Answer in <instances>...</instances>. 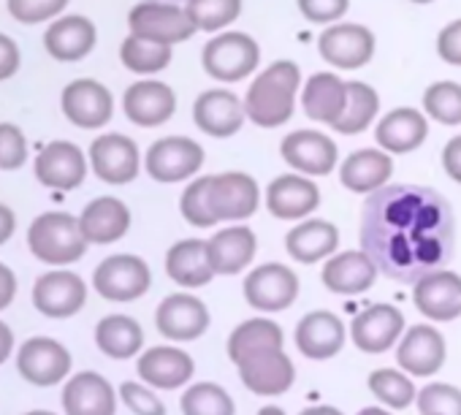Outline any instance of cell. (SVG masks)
<instances>
[{
	"mask_svg": "<svg viewBox=\"0 0 461 415\" xmlns=\"http://www.w3.org/2000/svg\"><path fill=\"white\" fill-rule=\"evenodd\" d=\"M456 218L442 193L423 185L375 190L361 210V250L385 277L415 285L453 258Z\"/></svg>",
	"mask_w": 461,
	"mask_h": 415,
	"instance_id": "cell-1",
	"label": "cell"
},
{
	"mask_svg": "<svg viewBox=\"0 0 461 415\" xmlns=\"http://www.w3.org/2000/svg\"><path fill=\"white\" fill-rule=\"evenodd\" d=\"M302 85L299 66L291 60L272 63L250 85L245 95V112L258 128H280L294 117L296 93Z\"/></svg>",
	"mask_w": 461,
	"mask_h": 415,
	"instance_id": "cell-2",
	"label": "cell"
},
{
	"mask_svg": "<svg viewBox=\"0 0 461 415\" xmlns=\"http://www.w3.org/2000/svg\"><path fill=\"white\" fill-rule=\"evenodd\" d=\"M28 245L39 261L52 266H66L85 256L87 237L82 231L79 218L68 212H47L33 221L28 231Z\"/></svg>",
	"mask_w": 461,
	"mask_h": 415,
	"instance_id": "cell-3",
	"label": "cell"
},
{
	"mask_svg": "<svg viewBox=\"0 0 461 415\" xmlns=\"http://www.w3.org/2000/svg\"><path fill=\"white\" fill-rule=\"evenodd\" d=\"M203 71L217 82H240L258 68L261 50L248 33H220L203 47Z\"/></svg>",
	"mask_w": 461,
	"mask_h": 415,
	"instance_id": "cell-4",
	"label": "cell"
},
{
	"mask_svg": "<svg viewBox=\"0 0 461 415\" xmlns=\"http://www.w3.org/2000/svg\"><path fill=\"white\" fill-rule=\"evenodd\" d=\"M128 25L133 36L168 47L182 44L195 33V25L185 9H176L174 4H152V0H144L128 14Z\"/></svg>",
	"mask_w": 461,
	"mask_h": 415,
	"instance_id": "cell-5",
	"label": "cell"
},
{
	"mask_svg": "<svg viewBox=\"0 0 461 415\" xmlns=\"http://www.w3.org/2000/svg\"><path fill=\"white\" fill-rule=\"evenodd\" d=\"M144 163L155 182H182L201 168L203 147L185 136H166L147 149Z\"/></svg>",
	"mask_w": 461,
	"mask_h": 415,
	"instance_id": "cell-6",
	"label": "cell"
},
{
	"mask_svg": "<svg viewBox=\"0 0 461 415\" xmlns=\"http://www.w3.org/2000/svg\"><path fill=\"white\" fill-rule=\"evenodd\" d=\"M149 266L139 256H112L93 275L95 291L109 302H133L149 291Z\"/></svg>",
	"mask_w": 461,
	"mask_h": 415,
	"instance_id": "cell-7",
	"label": "cell"
},
{
	"mask_svg": "<svg viewBox=\"0 0 461 415\" xmlns=\"http://www.w3.org/2000/svg\"><path fill=\"white\" fill-rule=\"evenodd\" d=\"M261 190L250 174L225 171L212 176L209 203L217 221H245L258 210Z\"/></svg>",
	"mask_w": 461,
	"mask_h": 415,
	"instance_id": "cell-8",
	"label": "cell"
},
{
	"mask_svg": "<svg viewBox=\"0 0 461 415\" xmlns=\"http://www.w3.org/2000/svg\"><path fill=\"white\" fill-rule=\"evenodd\" d=\"M299 293V280L283 264H264L253 269L245 280V299L261 312H280L294 304Z\"/></svg>",
	"mask_w": 461,
	"mask_h": 415,
	"instance_id": "cell-9",
	"label": "cell"
},
{
	"mask_svg": "<svg viewBox=\"0 0 461 415\" xmlns=\"http://www.w3.org/2000/svg\"><path fill=\"white\" fill-rule=\"evenodd\" d=\"M318 52L334 68H361L375 55V36L364 25H334L321 33Z\"/></svg>",
	"mask_w": 461,
	"mask_h": 415,
	"instance_id": "cell-10",
	"label": "cell"
},
{
	"mask_svg": "<svg viewBox=\"0 0 461 415\" xmlns=\"http://www.w3.org/2000/svg\"><path fill=\"white\" fill-rule=\"evenodd\" d=\"M193 120L206 136L230 139L242 131L248 112L245 104L230 90H206L193 104Z\"/></svg>",
	"mask_w": 461,
	"mask_h": 415,
	"instance_id": "cell-11",
	"label": "cell"
},
{
	"mask_svg": "<svg viewBox=\"0 0 461 415\" xmlns=\"http://www.w3.org/2000/svg\"><path fill=\"white\" fill-rule=\"evenodd\" d=\"M90 163L98 179L109 185H125L139 174V147L122 133H106L90 144Z\"/></svg>",
	"mask_w": 461,
	"mask_h": 415,
	"instance_id": "cell-12",
	"label": "cell"
},
{
	"mask_svg": "<svg viewBox=\"0 0 461 415\" xmlns=\"http://www.w3.org/2000/svg\"><path fill=\"white\" fill-rule=\"evenodd\" d=\"M60 106L63 114L79 128H101L112 120L114 112L112 93L95 79H74L66 85Z\"/></svg>",
	"mask_w": 461,
	"mask_h": 415,
	"instance_id": "cell-13",
	"label": "cell"
},
{
	"mask_svg": "<svg viewBox=\"0 0 461 415\" xmlns=\"http://www.w3.org/2000/svg\"><path fill=\"white\" fill-rule=\"evenodd\" d=\"M280 152L285 163H291L296 171L310 174V176H326L337 166L339 149L337 144L321 133V131H294L291 136L283 139Z\"/></svg>",
	"mask_w": 461,
	"mask_h": 415,
	"instance_id": "cell-14",
	"label": "cell"
},
{
	"mask_svg": "<svg viewBox=\"0 0 461 415\" xmlns=\"http://www.w3.org/2000/svg\"><path fill=\"white\" fill-rule=\"evenodd\" d=\"M87 160L71 141H50L36 155V176L41 185L55 190H74L85 182Z\"/></svg>",
	"mask_w": 461,
	"mask_h": 415,
	"instance_id": "cell-15",
	"label": "cell"
},
{
	"mask_svg": "<svg viewBox=\"0 0 461 415\" xmlns=\"http://www.w3.org/2000/svg\"><path fill=\"white\" fill-rule=\"evenodd\" d=\"M122 109L131 122H136L141 128H155L174 117L176 95L168 85H163L158 79H144L125 90Z\"/></svg>",
	"mask_w": 461,
	"mask_h": 415,
	"instance_id": "cell-16",
	"label": "cell"
},
{
	"mask_svg": "<svg viewBox=\"0 0 461 415\" xmlns=\"http://www.w3.org/2000/svg\"><path fill=\"white\" fill-rule=\"evenodd\" d=\"M87 288L74 272H47L33 288V304L47 318H71L82 310Z\"/></svg>",
	"mask_w": 461,
	"mask_h": 415,
	"instance_id": "cell-17",
	"label": "cell"
},
{
	"mask_svg": "<svg viewBox=\"0 0 461 415\" xmlns=\"http://www.w3.org/2000/svg\"><path fill=\"white\" fill-rule=\"evenodd\" d=\"M412 302L431 320H456L461 315V277L447 269L431 272L415 283Z\"/></svg>",
	"mask_w": 461,
	"mask_h": 415,
	"instance_id": "cell-18",
	"label": "cell"
},
{
	"mask_svg": "<svg viewBox=\"0 0 461 415\" xmlns=\"http://www.w3.org/2000/svg\"><path fill=\"white\" fill-rule=\"evenodd\" d=\"M158 331L168 339L190 342L198 339L206 326H209V312L206 304L190 293H174L160 302L158 315H155Z\"/></svg>",
	"mask_w": 461,
	"mask_h": 415,
	"instance_id": "cell-19",
	"label": "cell"
},
{
	"mask_svg": "<svg viewBox=\"0 0 461 415\" xmlns=\"http://www.w3.org/2000/svg\"><path fill=\"white\" fill-rule=\"evenodd\" d=\"M17 369L25 380H31L36 385H55L58 380H63L68 374L71 356L60 342L47 339V337H36L20 347Z\"/></svg>",
	"mask_w": 461,
	"mask_h": 415,
	"instance_id": "cell-20",
	"label": "cell"
},
{
	"mask_svg": "<svg viewBox=\"0 0 461 415\" xmlns=\"http://www.w3.org/2000/svg\"><path fill=\"white\" fill-rule=\"evenodd\" d=\"M404 331V315L391 304H372L356 315L350 337L364 353H385Z\"/></svg>",
	"mask_w": 461,
	"mask_h": 415,
	"instance_id": "cell-21",
	"label": "cell"
},
{
	"mask_svg": "<svg viewBox=\"0 0 461 415\" xmlns=\"http://www.w3.org/2000/svg\"><path fill=\"white\" fill-rule=\"evenodd\" d=\"M318 203H321L318 185L310 182L307 176H299V174L277 176L267 187V206H269V212L280 221H302L312 210H318Z\"/></svg>",
	"mask_w": 461,
	"mask_h": 415,
	"instance_id": "cell-22",
	"label": "cell"
},
{
	"mask_svg": "<svg viewBox=\"0 0 461 415\" xmlns=\"http://www.w3.org/2000/svg\"><path fill=\"white\" fill-rule=\"evenodd\" d=\"M237 366H240L242 383L253 393H261V396L285 393L294 385V377H296L294 361L283 350H267V353L250 356Z\"/></svg>",
	"mask_w": 461,
	"mask_h": 415,
	"instance_id": "cell-23",
	"label": "cell"
},
{
	"mask_svg": "<svg viewBox=\"0 0 461 415\" xmlns=\"http://www.w3.org/2000/svg\"><path fill=\"white\" fill-rule=\"evenodd\" d=\"M396 361L402 369H407L415 377H429L439 372V366L445 364L442 334L431 326H412L396 350Z\"/></svg>",
	"mask_w": 461,
	"mask_h": 415,
	"instance_id": "cell-24",
	"label": "cell"
},
{
	"mask_svg": "<svg viewBox=\"0 0 461 415\" xmlns=\"http://www.w3.org/2000/svg\"><path fill=\"white\" fill-rule=\"evenodd\" d=\"M296 345L307 358L323 361L342 350L345 345V323L326 310L310 312L296 326Z\"/></svg>",
	"mask_w": 461,
	"mask_h": 415,
	"instance_id": "cell-25",
	"label": "cell"
},
{
	"mask_svg": "<svg viewBox=\"0 0 461 415\" xmlns=\"http://www.w3.org/2000/svg\"><path fill=\"white\" fill-rule=\"evenodd\" d=\"M375 280H377V266L364 250L339 253L323 266V285L342 296L364 293L375 285Z\"/></svg>",
	"mask_w": 461,
	"mask_h": 415,
	"instance_id": "cell-26",
	"label": "cell"
},
{
	"mask_svg": "<svg viewBox=\"0 0 461 415\" xmlns=\"http://www.w3.org/2000/svg\"><path fill=\"white\" fill-rule=\"evenodd\" d=\"M79 223H82V231H85L87 242L109 245V242H117V239H122L128 234L131 212H128V206L120 198L104 195V198H95V201H90L85 206Z\"/></svg>",
	"mask_w": 461,
	"mask_h": 415,
	"instance_id": "cell-27",
	"label": "cell"
},
{
	"mask_svg": "<svg viewBox=\"0 0 461 415\" xmlns=\"http://www.w3.org/2000/svg\"><path fill=\"white\" fill-rule=\"evenodd\" d=\"M426 136H429L426 117L420 112L410 109V106H402V109L388 112L377 122V131H375L377 144L385 152H393V155H404V152L418 149L426 141Z\"/></svg>",
	"mask_w": 461,
	"mask_h": 415,
	"instance_id": "cell-28",
	"label": "cell"
},
{
	"mask_svg": "<svg viewBox=\"0 0 461 415\" xmlns=\"http://www.w3.org/2000/svg\"><path fill=\"white\" fill-rule=\"evenodd\" d=\"M44 47L55 60L63 63L82 60L95 47V25L79 14L63 17L55 25H50V31L44 33Z\"/></svg>",
	"mask_w": 461,
	"mask_h": 415,
	"instance_id": "cell-29",
	"label": "cell"
},
{
	"mask_svg": "<svg viewBox=\"0 0 461 415\" xmlns=\"http://www.w3.org/2000/svg\"><path fill=\"white\" fill-rule=\"evenodd\" d=\"M206 248L214 275H240L256 256V234L248 226H230L214 234Z\"/></svg>",
	"mask_w": 461,
	"mask_h": 415,
	"instance_id": "cell-30",
	"label": "cell"
},
{
	"mask_svg": "<svg viewBox=\"0 0 461 415\" xmlns=\"http://www.w3.org/2000/svg\"><path fill=\"white\" fill-rule=\"evenodd\" d=\"M63 407L68 415H114L117 401L112 385L101 374L82 372L63 388Z\"/></svg>",
	"mask_w": 461,
	"mask_h": 415,
	"instance_id": "cell-31",
	"label": "cell"
},
{
	"mask_svg": "<svg viewBox=\"0 0 461 415\" xmlns=\"http://www.w3.org/2000/svg\"><path fill=\"white\" fill-rule=\"evenodd\" d=\"M348 104V82H342L337 74H312L307 79L302 106L304 114L315 122L334 125Z\"/></svg>",
	"mask_w": 461,
	"mask_h": 415,
	"instance_id": "cell-32",
	"label": "cell"
},
{
	"mask_svg": "<svg viewBox=\"0 0 461 415\" xmlns=\"http://www.w3.org/2000/svg\"><path fill=\"white\" fill-rule=\"evenodd\" d=\"M391 174H393V160L388 152L358 149V152H350L348 160L342 163L339 179L353 193H375L385 187Z\"/></svg>",
	"mask_w": 461,
	"mask_h": 415,
	"instance_id": "cell-33",
	"label": "cell"
},
{
	"mask_svg": "<svg viewBox=\"0 0 461 415\" xmlns=\"http://www.w3.org/2000/svg\"><path fill=\"white\" fill-rule=\"evenodd\" d=\"M166 272L168 277L182 288H201L214 277L209 248L201 239H185L176 242L166 256Z\"/></svg>",
	"mask_w": 461,
	"mask_h": 415,
	"instance_id": "cell-34",
	"label": "cell"
},
{
	"mask_svg": "<svg viewBox=\"0 0 461 415\" xmlns=\"http://www.w3.org/2000/svg\"><path fill=\"white\" fill-rule=\"evenodd\" d=\"M139 374L155 388H179L193 377V358L176 347H152L139 358Z\"/></svg>",
	"mask_w": 461,
	"mask_h": 415,
	"instance_id": "cell-35",
	"label": "cell"
},
{
	"mask_svg": "<svg viewBox=\"0 0 461 415\" xmlns=\"http://www.w3.org/2000/svg\"><path fill=\"white\" fill-rule=\"evenodd\" d=\"M337 245H339V231L329 221H307L291 229V234L285 237V248L291 258H296L299 264L323 261L337 250Z\"/></svg>",
	"mask_w": 461,
	"mask_h": 415,
	"instance_id": "cell-36",
	"label": "cell"
},
{
	"mask_svg": "<svg viewBox=\"0 0 461 415\" xmlns=\"http://www.w3.org/2000/svg\"><path fill=\"white\" fill-rule=\"evenodd\" d=\"M267 350H283V329L275 320L253 318L234 329L228 339V356L234 364H242L250 356L267 353Z\"/></svg>",
	"mask_w": 461,
	"mask_h": 415,
	"instance_id": "cell-37",
	"label": "cell"
},
{
	"mask_svg": "<svg viewBox=\"0 0 461 415\" xmlns=\"http://www.w3.org/2000/svg\"><path fill=\"white\" fill-rule=\"evenodd\" d=\"M95 342L112 358H131V356L139 353V347L144 342V334H141V326L133 318H128V315H109V318H104L98 323Z\"/></svg>",
	"mask_w": 461,
	"mask_h": 415,
	"instance_id": "cell-38",
	"label": "cell"
},
{
	"mask_svg": "<svg viewBox=\"0 0 461 415\" xmlns=\"http://www.w3.org/2000/svg\"><path fill=\"white\" fill-rule=\"evenodd\" d=\"M380 112V98L375 93V87H369L366 82H348V104L342 117L331 125L337 133L353 136L361 133L372 125V120Z\"/></svg>",
	"mask_w": 461,
	"mask_h": 415,
	"instance_id": "cell-39",
	"label": "cell"
},
{
	"mask_svg": "<svg viewBox=\"0 0 461 415\" xmlns=\"http://www.w3.org/2000/svg\"><path fill=\"white\" fill-rule=\"evenodd\" d=\"M120 58H122V66L133 74H158L171 63V47L147 41L131 33L120 47Z\"/></svg>",
	"mask_w": 461,
	"mask_h": 415,
	"instance_id": "cell-40",
	"label": "cell"
},
{
	"mask_svg": "<svg viewBox=\"0 0 461 415\" xmlns=\"http://www.w3.org/2000/svg\"><path fill=\"white\" fill-rule=\"evenodd\" d=\"M185 12L195 31H222L242 14V0H187Z\"/></svg>",
	"mask_w": 461,
	"mask_h": 415,
	"instance_id": "cell-41",
	"label": "cell"
},
{
	"mask_svg": "<svg viewBox=\"0 0 461 415\" xmlns=\"http://www.w3.org/2000/svg\"><path fill=\"white\" fill-rule=\"evenodd\" d=\"M423 109L442 125L461 122V85L458 82H434L423 93Z\"/></svg>",
	"mask_w": 461,
	"mask_h": 415,
	"instance_id": "cell-42",
	"label": "cell"
},
{
	"mask_svg": "<svg viewBox=\"0 0 461 415\" xmlns=\"http://www.w3.org/2000/svg\"><path fill=\"white\" fill-rule=\"evenodd\" d=\"M185 415H234V399H230L214 383H198L182 396Z\"/></svg>",
	"mask_w": 461,
	"mask_h": 415,
	"instance_id": "cell-43",
	"label": "cell"
},
{
	"mask_svg": "<svg viewBox=\"0 0 461 415\" xmlns=\"http://www.w3.org/2000/svg\"><path fill=\"white\" fill-rule=\"evenodd\" d=\"M369 388L383 404H388L393 410H404L415 401V385L410 383V377H404L402 372H393V369L372 372Z\"/></svg>",
	"mask_w": 461,
	"mask_h": 415,
	"instance_id": "cell-44",
	"label": "cell"
},
{
	"mask_svg": "<svg viewBox=\"0 0 461 415\" xmlns=\"http://www.w3.org/2000/svg\"><path fill=\"white\" fill-rule=\"evenodd\" d=\"M209 187H212V176H201L195 182L187 185V190L182 193V201H179V210H182V218L195 226V229H209L214 223H220L212 212V203H209Z\"/></svg>",
	"mask_w": 461,
	"mask_h": 415,
	"instance_id": "cell-45",
	"label": "cell"
},
{
	"mask_svg": "<svg viewBox=\"0 0 461 415\" xmlns=\"http://www.w3.org/2000/svg\"><path fill=\"white\" fill-rule=\"evenodd\" d=\"M420 415H461V391L447 383H431L418 393Z\"/></svg>",
	"mask_w": 461,
	"mask_h": 415,
	"instance_id": "cell-46",
	"label": "cell"
},
{
	"mask_svg": "<svg viewBox=\"0 0 461 415\" xmlns=\"http://www.w3.org/2000/svg\"><path fill=\"white\" fill-rule=\"evenodd\" d=\"M68 6V0H9V14L17 23L33 25L58 17Z\"/></svg>",
	"mask_w": 461,
	"mask_h": 415,
	"instance_id": "cell-47",
	"label": "cell"
},
{
	"mask_svg": "<svg viewBox=\"0 0 461 415\" xmlns=\"http://www.w3.org/2000/svg\"><path fill=\"white\" fill-rule=\"evenodd\" d=\"M28 160V141L12 122H0V168H20Z\"/></svg>",
	"mask_w": 461,
	"mask_h": 415,
	"instance_id": "cell-48",
	"label": "cell"
},
{
	"mask_svg": "<svg viewBox=\"0 0 461 415\" xmlns=\"http://www.w3.org/2000/svg\"><path fill=\"white\" fill-rule=\"evenodd\" d=\"M120 396H122V401H125L136 415H166L163 401H160L152 391H147L144 385H139V383H122Z\"/></svg>",
	"mask_w": 461,
	"mask_h": 415,
	"instance_id": "cell-49",
	"label": "cell"
},
{
	"mask_svg": "<svg viewBox=\"0 0 461 415\" xmlns=\"http://www.w3.org/2000/svg\"><path fill=\"white\" fill-rule=\"evenodd\" d=\"M350 6V0H299V9L310 23H334L339 20Z\"/></svg>",
	"mask_w": 461,
	"mask_h": 415,
	"instance_id": "cell-50",
	"label": "cell"
},
{
	"mask_svg": "<svg viewBox=\"0 0 461 415\" xmlns=\"http://www.w3.org/2000/svg\"><path fill=\"white\" fill-rule=\"evenodd\" d=\"M437 52L445 63L461 66V20L445 25L437 36Z\"/></svg>",
	"mask_w": 461,
	"mask_h": 415,
	"instance_id": "cell-51",
	"label": "cell"
},
{
	"mask_svg": "<svg viewBox=\"0 0 461 415\" xmlns=\"http://www.w3.org/2000/svg\"><path fill=\"white\" fill-rule=\"evenodd\" d=\"M17 68H20V47L9 36L0 33V82L14 77Z\"/></svg>",
	"mask_w": 461,
	"mask_h": 415,
	"instance_id": "cell-52",
	"label": "cell"
},
{
	"mask_svg": "<svg viewBox=\"0 0 461 415\" xmlns=\"http://www.w3.org/2000/svg\"><path fill=\"white\" fill-rule=\"evenodd\" d=\"M442 166L447 171L450 179H456L461 185V136L450 139L442 149Z\"/></svg>",
	"mask_w": 461,
	"mask_h": 415,
	"instance_id": "cell-53",
	"label": "cell"
},
{
	"mask_svg": "<svg viewBox=\"0 0 461 415\" xmlns=\"http://www.w3.org/2000/svg\"><path fill=\"white\" fill-rule=\"evenodd\" d=\"M14 293H17V277L6 264H0V310L12 304Z\"/></svg>",
	"mask_w": 461,
	"mask_h": 415,
	"instance_id": "cell-54",
	"label": "cell"
},
{
	"mask_svg": "<svg viewBox=\"0 0 461 415\" xmlns=\"http://www.w3.org/2000/svg\"><path fill=\"white\" fill-rule=\"evenodd\" d=\"M14 226H17V218H14V212L9 210L6 203H0V245L12 239V234H14Z\"/></svg>",
	"mask_w": 461,
	"mask_h": 415,
	"instance_id": "cell-55",
	"label": "cell"
},
{
	"mask_svg": "<svg viewBox=\"0 0 461 415\" xmlns=\"http://www.w3.org/2000/svg\"><path fill=\"white\" fill-rule=\"evenodd\" d=\"M12 345H14V334L4 320H0V364L12 356Z\"/></svg>",
	"mask_w": 461,
	"mask_h": 415,
	"instance_id": "cell-56",
	"label": "cell"
},
{
	"mask_svg": "<svg viewBox=\"0 0 461 415\" xmlns=\"http://www.w3.org/2000/svg\"><path fill=\"white\" fill-rule=\"evenodd\" d=\"M302 415H342L337 407H310V410H304Z\"/></svg>",
	"mask_w": 461,
	"mask_h": 415,
	"instance_id": "cell-57",
	"label": "cell"
},
{
	"mask_svg": "<svg viewBox=\"0 0 461 415\" xmlns=\"http://www.w3.org/2000/svg\"><path fill=\"white\" fill-rule=\"evenodd\" d=\"M358 415H391V412H385V410H380V407H366V410H361Z\"/></svg>",
	"mask_w": 461,
	"mask_h": 415,
	"instance_id": "cell-58",
	"label": "cell"
},
{
	"mask_svg": "<svg viewBox=\"0 0 461 415\" xmlns=\"http://www.w3.org/2000/svg\"><path fill=\"white\" fill-rule=\"evenodd\" d=\"M258 415H285V412H283L280 407H264V410H261Z\"/></svg>",
	"mask_w": 461,
	"mask_h": 415,
	"instance_id": "cell-59",
	"label": "cell"
},
{
	"mask_svg": "<svg viewBox=\"0 0 461 415\" xmlns=\"http://www.w3.org/2000/svg\"><path fill=\"white\" fill-rule=\"evenodd\" d=\"M28 415H55V412H47V410H36V412H28Z\"/></svg>",
	"mask_w": 461,
	"mask_h": 415,
	"instance_id": "cell-60",
	"label": "cell"
},
{
	"mask_svg": "<svg viewBox=\"0 0 461 415\" xmlns=\"http://www.w3.org/2000/svg\"><path fill=\"white\" fill-rule=\"evenodd\" d=\"M152 4H179V0H152Z\"/></svg>",
	"mask_w": 461,
	"mask_h": 415,
	"instance_id": "cell-61",
	"label": "cell"
},
{
	"mask_svg": "<svg viewBox=\"0 0 461 415\" xmlns=\"http://www.w3.org/2000/svg\"><path fill=\"white\" fill-rule=\"evenodd\" d=\"M412 4H434V0H412Z\"/></svg>",
	"mask_w": 461,
	"mask_h": 415,
	"instance_id": "cell-62",
	"label": "cell"
}]
</instances>
